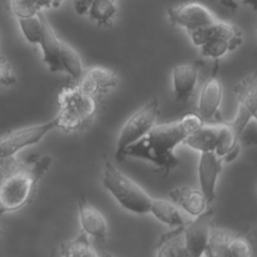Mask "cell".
Returning a JSON list of instances; mask_svg holds the SVG:
<instances>
[{"mask_svg":"<svg viewBox=\"0 0 257 257\" xmlns=\"http://www.w3.org/2000/svg\"><path fill=\"white\" fill-rule=\"evenodd\" d=\"M56 257H98L90 244L88 236L80 232L73 239H70L59 246Z\"/></svg>","mask_w":257,"mask_h":257,"instance_id":"cell-20","label":"cell"},{"mask_svg":"<svg viewBox=\"0 0 257 257\" xmlns=\"http://www.w3.org/2000/svg\"><path fill=\"white\" fill-rule=\"evenodd\" d=\"M92 1H74L73 8L78 15H84L88 13Z\"/></svg>","mask_w":257,"mask_h":257,"instance_id":"cell-32","label":"cell"},{"mask_svg":"<svg viewBox=\"0 0 257 257\" xmlns=\"http://www.w3.org/2000/svg\"><path fill=\"white\" fill-rule=\"evenodd\" d=\"M170 199L193 217H198L206 211L207 202L200 190L181 186L169 192Z\"/></svg>","mask_w":257,"mask_h":257,"instance_id":"cell-17","label":"cell"},{"mask_svg":"<svg viewBox=\"0 0 257 257\" xmlns=\"http://www.w3.org/2000/svg\"><path fill=\"white\" fill-rule=\"evenodd\" d=\"M255 117H257V114H256V115H255Z\"/></svg>","mask_w":257,"mask_h":257,"instance_id":"cell-37","label":"cell"},{"mask_svg":"<svg viewBox=\"0 0 257 257\" xmlns=\"http://www.w3.org/2000/svg\"><path fill=\"white\" fill-rule=\"evenodd\" d=\"M213 215V210H206L203 214L184 225V246L190 257H202L205 254L212 229Z\"/></svg>","mask_w":257,"mask_h":257,"instance_id":"cell-9","label":"cell"},{"mask_svg":"<svg viewBox=\"0 0 257 257\" xmlns=\"http://www.w3.org/2000/svg\"><path fill=\"white\" fill-rule=\"evenodd\" d=\"M222 162V159H220L215 152L200 154L198 178L200 191L204 195L208 206L215 199L216 185L219 174L221 173Z\"/></svg>","mask_w":257,"mask_h":257,"instance_id":"cell-12","label":"cell"},{"mask_svg":"<svg viewBox=\"0 0 257 257\" xmlns=\"http://www.w3.org/2000/svg\"><path fill=\"white\" fill-rule=\"evenodd\" d=\"M16 82V77L12 71V66L9 60L0 55V84L11 85Z\"/></svg>","mask_w":257,"mask_h":257,"instance_id":"cell-31","label":"cell"},{"mask_svg":"<svg viewBox=\"0 0 257 257\" xmlns=\"http://www.w3.org/2000/svg\"><path fill=\"white\" fill-rule=\"evenodd\" d=\"M51 257H56V256H55V255H52V256H51Z\"/></svg>","mask_w":257,"mask_h":257,"instance_id":"cell-36","label":"cell"},{"mask_svg":"<svg viewBox=\"0 0 257 257\" xmlns=\"http://www.w3.org/2000/svg\"><path fill=\"white\" fill-rule=\"evenodd\" d=\"M150 213L160 222L174 228L183 227L186 223L177 209V207L170 201L164 199H153Z\"/></svg>","mask_w":257,"mask_h":257,"instance_id":"cell-19","label":"cell"},{"mask_svg":"<svg viewBox=\"0 0 257 257\" xmlns=\"http://www.w3.org/2000/svg\"><path fill=\"white\" fill-rule=\"evenodd\" d=\"M3 234V230H2V228L0 227V235H2Z\"/></svg>","mask_w":257,"mask_h":257,"instance_id":"cell-35","label":"cell"},{"mask_svg":"<svg viewBox=\"0 0 257 257\" xmlns=\"http://www.w3.org/2000/svg\"><path fill=\"white\" fill-rule=\"evenodd\" d=\"M100 257H116V256H114V255H112V254H110V253H104V254L101 255Z\"/></svg>","mask_w":257,"mask_h":257,"instance_id":"cell-34","label":"cell"},{"mask_svg":"<svg viewBox=\"0 0 257 257\" xmlns=\"http://www.w3.org/2000/svg\"><path fill=\"white\" fill-rule=\"evenodd\" d=\"M58 112L54 116L56 127L75 132L84 127L97 109L95 96L81 90L76 84L64 86L57 95Z\"/></svg>","mask_w":257,"mask_h":257,"instance_id":"cell-3","label":"cell"},{"mask_svg":"<svg viewBox=\"0 0 257 257\" xmlns=\"http://www.w3.org/2000/svg\"><path fill=\"white\" fill-rule=\"evenodd\" d=\"M229 253L231 257H251L252 247L245 237L234 235L229 243Z\"/></svg>","mask_w":257,"mask_h":257,"instance_id":"cell-29","label":"cell"},{"mask_svg":"<svg viewBox=\"0 0 257 257\" xmlns=\"http://www.w3.org/2000/svg\"><path fill=\"white\" fill-rule=\"evenodd\" d=\"M191 38L196 46H201L207 40L214 38L227 39L237 43L238 45H241L242 32L237 26L225 21L218 20L206 28L192 32Z\"/></svg>","mask_w":257,"mask_h":257,"instance_id":"cell-16","label":"cell"},{"mask_svg":"<svg viewBox=\"0 0 257 257\" xmlns=\"http://www.w3.org/2000/svg\"><path fill=\"white\" fill-rule=\"evenodd\" d=\"M239 45L235 42H232L223 38H214L209 39L203 43L201 47V52L204 56L218 58L226 54L228 51H232L237 48Z\"/></svg>","mask_w":257,"mask_h":257,"instance_id":"cell-25","label":"cell"},{"mask_svg":"<svg viewBox=\"0 0 257 257\" xmlns=\"http://www.w3.org/2000/svg\"><path fill=\"white\" fill-rule=\"evenodd\" d=\"M18 23L21 32L27 41L33 44H39L42 34V27L38 15L29 18L18 19Z\"/></svg>","mask_w":257,"mask_h":257,"instance_id":"cell-27","label":"cell"},{"mask_svg":"<svg viewBox=\"0 0 257 257\" xmlns=\"http://www.w3.org/2000/svg\"><path fill=\"white\" fill-rule=\"evenodd\" d=\"M159 114V98L153 97L126 119L116 141L114 158L117 162H122L124 151L148 135L156 125Z\"/></svg>","mask_w":257,"mask_h":257,"instance_id":"cell-5","label":"cell"},{"mask_svg":"<svg viewBox=\"0 0 257 257\" xmlns=\"http://www.w3.org/2000/svg\"><path fill=\"white\" fill-rule=\"evenodd\" d=\"M75 84L84 92L95 96L102 90L114 87L117 84V76L109 68L93 65L83 69Z\"/></svg>","mask_w":257,"mask_h":257,"instance_id":"cell-14","label":"cell"},{"mask_svg":"<svg viewBox=\"0 0 257 257\" xmlns=\"http://www.w3.org/2000/svg\"><path fill=\"white\" fill-rule=\"evenodd\" d=\"M37 15L42 27L41 39L39 42L42 50V61L51 72H61L63 71L62 58L69 44L58 38L48 22L44 11L38 12Z\"/></svg>","mask_w":257,"mask_h":257,"instance_id":"cell-10","label":"cell"},{"mask_svg":"<svg viewBox=\"0 0 257 257\" xmlns=\"http://www.w3.org/2000/svg\"><path fill=\"white\" fill-rule=\"evenodd\" d=\"M77 210L81 232L100 242H104L107 238L108 229L102 213L89 204L83 195L78 198Z\"/></svg>","mask_w":257,"mask_h":257,"instance_id":"cell-11","label":"cell"},{"mask_svg":"<svg viewBox=\"0 0 257 257\" xmlns=\"http://www.w3.org/2000/svg\"><path fill=\"white\" fill-rule=\"evenodd\" d=\"M168 15L172 24L183 27L190 33L206 28L218 21L207 7L196 2L170 7Z\"/></svg>","mask_w":257,"mask_h":257,"instance_id":"cell-8","label":"cell"},{"mask_svg":"<svg viewBox=\"0 0 257 257\" xmlns=\"http://www.w3.org/2000/svg\"><path fill=\"white\" fill-rule=\"evenodd\" d=\"M222 95L223 88L218 77V64H216L212 74L202 87L198 101L197 115L203 120L204 118L209 119L218 114Z\"/></svg>","mask_w":257,"mask_h":257,"instance_id":"cell-13","label":"cell"},{"mask_svg":"<svg viewBox=\"0 0 257 257\" xmlns=\"http://www.w3.org/2000/svg\"><path fill=\"white\" fill-rule=\"evenodd\" d=\"M198 80V67L192 63L178 64L172 71L173 93L177 101L186 102L192 96Z\"/></svg>","mask_w":257,"mask_h":257,"instance_id":"cell-15","label":"cell"},{"mask_svg":"<svg viewBox=\"0 0 257 257\" xmlns=\"http://www.w3.org/2000/svg\"><path fill=\"white\" fill-rule=\"evenodd\" d=\"M9 10L17 17V19L29 18L37 15L38 12L43 11L50 6H57L58 2L50 1H10L7 3Z\"/></svg>","mask_w":257,"mask_h":257,"instance_id":"cell-23","label":"cell"},{"mask_svg":"<svg viewBox=\"0 0 257 257\" xmlns=\"http://www.w3.org/2000/svg\"><path fill=\"white\" fill-rule=\"evenodd\" d=\"M234 92L239 106L234 119L229 124L239 139L246 123L257 114V71L246 75L236 83Z\"/></svg>","mask_w":257,"mask_h":257,"instance_id":"cell-7","label":"cell"},{"mask_svg":"<svg viewBox=\"0 0 257 257\" xmlns=\"http://www.w3.org/2000/svg\"><path fill=\"white\" fill-rule=\"evenodd\" d=\"M52 158L48 155L30 157L0 189V217L21 209L29 203L42 176L48 171Z\"/></svg>","mask_w":257,"mask_h":257,"instance_id":"cell-2","label":"cell"},{"mask_svg":"<svg viewBox=\"0 0 257 257\" xmlns=\"http://www.w3.org/2000/svg\"><path fill=\"white\" fill-rule=\"evenodd\" d=\"M116 13V6L113 1L97 0L92 1L88 10V17L94 20L98 25L107 26Z\"/></svg>","mask_w":257,"mask_h":257,"instance_id":"cell-24","label":"cell"},{"mask_svg":"<svg viewBox=\"0 0 257 257\" xmlns=\"http://www.w3.org/2000/svg\"><path fill=\"white\" fill-rule=\"evenodd\" d=\"M101 183L124 210L138 215L150 213L154 198L109 161L104 163Z\"/></svg>","mask_w":257,"mask_h":257,"instance_id":"cell-4","label":"cell"},{"mask_svg":"<svg viewBox=\"0 0 257 257\" xmlns=\"http://www.w3.org/2000/svg\"><path fill=\"white\" fill-rule=\"evenodd\" d=\"M238 144H239L238 139L235 136L230 124L226 123V122H222L220 137H219L218 144H217V147L215 150L216 155L220 159H223Z\"/></svg>","mask_w":257,"mask_h":257,"instance_id":"cell-26","label":"cell"},{"mask_svg":"<svg viewBox=\"0 0 257 257\" xmlns=\"http://www.w3.org/2000/svg\"><path fill=\"white\" fill-rule=\"evenodd\" d=\"M220 133L221 123L203 124L197 131L192 133L183 144L200 154L215 152Z\"/></svg>","mask_w":257,"mask_h":257,"instance_id":"cell-18","label":"cell"},{"mask_svg":"<svg viewBox=\"0 0 257 257\" xmlns=\"http://www.w3.org/2000/svg\"><path fill=\"white\" fill-rule=\"evenodd\" d=\"M183 227L174 228L164 233L157 242L156 257H177L184 245Z\"/></svg>","mask_w":257,"mask_h":257,"instance_id":"cell-21","label":"cell"},{"mask_svg":"<svg viewBox=\"0 0 257 257\" xmlns=\"http://www.w3.org/2000/svg\"><path fill=\"white\" fill-rule=\"evenodd\" d=\"M56 127L54 117L43 123L22 126L0 136V159L13 157L20 150L40 142L45 135Z\"/></svg>","mask_w":257,"mask_h":257,"instance_id":"cell-6","label":"cell"},{"mask_svg":"<svg viewBox=\"0 0 257 257\" xmlns=\"http://www.w3.org/2000/svg\"><path fill=\"white\" fill-rule=\"evenodd\" d=\"M203 124L197 113L186 114L176 121L156 124L148 135L124 151L123 159L131 157L147 161L167 176L181 163L174 153L175 149Z\"/></svg>","mask_w":257,"mask_h":257,"instance_id":"cell-1","label":"cell"},{"mask_svg":"<svg viewBox=\"0 0 257 257\" xmlns=\"http://www.w3.org/2000/svg\"><path fill=\"white\" fill-rule=\"evenodd\" d=\"M24 165V162L18 160L15 156L0 159V189L4 183Z\"/></svg>","mask_w":257,"mask_h":257,"instance_id":"cell-28","label":"cell"},{"mask_svg":"<svg viewBox=\"0 0 257 257\" xmlns=\"http://www.w3.org/2000/svg\"><path fill=\"white\" fill-rule=\"evenodd\" d=\"M238 143L240 146L257 147V117L253 116L242 130Z\"/></svg>","mask_w":257,"mask_h":257,"instance_id":"cell-30","label":"cell"},{"mask_svg":"<svg viewBox=\"0 0 257 257\" xmlns=\"http://www.w3.org/2000/svg\"><path fill=\"white\" fill-rule=\"evenodd\" d=\"M222 5H225L227 8H230V9H236L238 4L236 2H233V1H230V2H222L221 3Z\"/></svg>","mask_w":257,"mask_h":257,"instance_id":"cell-33","label":"cell"},{"mask_svg":"<svg viewBox=\"0 0 257 257\" xmlns=\"http://www.w3.org/2000/svg\"><path fill=\"white\" fill-rule=\"evenodd\" d=\"M233 237L234 234L228 231L212 227L205 255L207 257H231L229 243Z\"/></svg>","mask_w":257,"mask_h":257,"instance_id":"cell-22","label":"cell"}]
</instances>
